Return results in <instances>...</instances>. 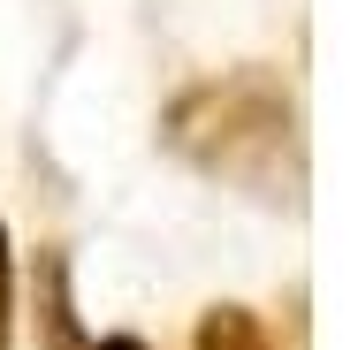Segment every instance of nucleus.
Instances as JSON below:
<instances>
[{"mask_svg":"<svg viewBox=\"0 0 358 350\" xmlns=\"http://www.w3.org/2000/svg\"><path fill=\"white\" fill-rule=\"evenodd\" d=\"M183 107H199V115H214V138H183V152L199 160V168H214V175H236V183H252V152H267V160H297V115H289V99L267 84V76H229V84H206V92H191Z\"/></svg>","mask_w":358,"mask_h":350,"instance_id":"obj_1","label":"nucleus"},{"mask_svg":"<svg viewBox=\"0 0 358 350\" xmlns=\"http://www.w3.org/2000/svg\"><path fill=\"white\" fill-rule=\"evenodd\" d=\"M191 350H275V343H267V328H259L244 305H214V312L199 320V343Z\"/></svg>","mask_w":358,"mask_h":350,"instance_id":"obj_2","label":"nucleus"},{"mask_svg":"<svg viewBox=\"0 0 358 350\" xmlns=\"http://www.w3.org/2000/svg\"><path fill=\"white\" fill-rule=\"evenodd\" d=\"M46 335H54V350H76V320H69V275H62V259H46Z\"/></svg>","mask_w":358,"mask_h":350,"instance_id":"obj_3","label":"nucleus"},{"mask_svg":"<svg viewBox=\"0 0 358 350\" xmlns=\"http://www.w3.org/2000/svg\"><path fill=\"white\" fill-rule=\"evenodd\" d=\"M8 328H15V259H8V228H0V350H8Z\"/></svg>","mask_w":358,"mask_h":350,"instance_id":"obj_4","label":"nucleus"},{"mask_svg":"<svg viewBox=\"0 0 358 350\" xmlns=\"http://www.w3.org/2000/svg\"><path fill=\"white\" fill-rule=\"evenodd\" d=\"M92 350H145V343H138V335H99Z\"/></svg>","mask_w":358,"mask_h":350,"instance_id":"obj_5","label":"nucleus"}]
</instances>
